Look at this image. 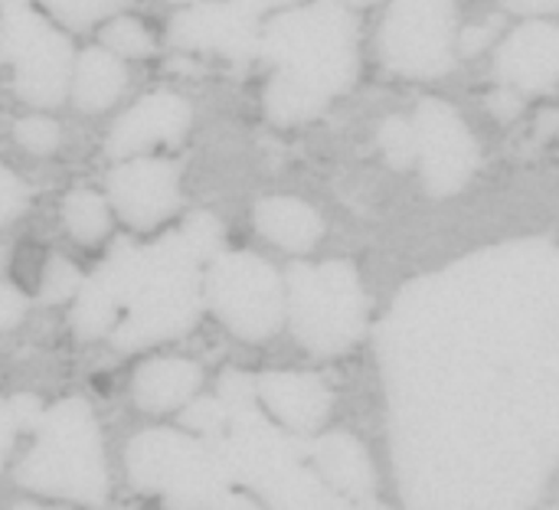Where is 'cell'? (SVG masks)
Here are the masks:
<instances>
[{"label": "cell", "instance_id": "cell-4", "mask_svg": "<svg viewBox=\"0 0 559 510\" xmlns=\"http://www.w3.org/2000/svg\"><path fill=\"white\" fill-rule=\"evenodd\" d=\"M416 157L423 161L426 187L436 193L459 190L478 167V144L465 118L442 98H423L413 118Z\"/></svg>", "mask_w": 559, "mask_h": 510}, {"label": "cell", "instance_id": "cell-17", "mask_svg": "<svg viewBox=\"0 0 559 510\" xmlns=\"http://www.w3.org/2000/svg\"><path fill=\"white\" fill-rule=\"evenodd\" d=\"M495 33H498V20H491V23H485V26H468V29L459 36V52H462V56L481 52V49L491 43Z\"/></svg>", "mask_w": 559, "mask_h": 510}, {"label": "cell", "instance_id": "cell-10", "mask_svg": "<svg viewBox=\"0 0 559 510\" xmlns=\"http://www.w3.org/2000/svg\"><path fill=\"white\" fill-rule=\"evenodd\" d=\"M259 226L262 233H269L272 239H278L282 246L288 249H305L318 239L321 233V223L318 216L298 203V200H288V197H278V200H265L259 206Z\"/></svg>", "mask_w": 559, "mask_h": 510}, {"label": "cell", "instance_id": "cell-8", "mask_svg": "<svg viewBox=\"0 0 559 510\" xmlns=\"http://www.w3.org/2000/svg\"><path fill=\"white\" fill-rule=\"evenodd\" d=\"M111 197L131 223H154L177 203V174L164 161H134L111 174Z\"/></svg>", "mask_w": 559, "mask_h": 510}, {"label": "cell", "instance_id": "cell-9", "mask_svg": "<svg viewBox=\"0 0 559 510\" xmlns=\"http://www.w3.org/2000/svg\"><path fill=\"white\" fill-rule=\"evenodd\" d=\"M124 85H128V69L108 49H85L72 69V95L85 111H102L115 105Z\"/></svg>", "mask_w": 559, "mask_h": 510}, {"label": "cell", "instance_id": "cell-18", "mask_svg": "<svg viewBox=\"0 0 559 510\" xmlns=\"http://www.w3.org/2000/svg\"><path fill=\"white\" fill-rule=\"evenodd\" d=\"M20 203H23V187H20V180L0 167V220H3V216H13V213L20 210Z\"/></svg>", "mask_w": 559, "mask_h": 510}, {"label": "cell", "instance_id": "cell-3", "mask_svg": "<svg viewBox=\"0 0 559 510\" xmlns=\"http://www.w3.org/2000/svg\"><path fill=\"white\" fill-rule=\"evenodd\" d=\"M455 0H396L380 29L383 62L409 79H436L455 62Z\"/></svg>", "mask_w": 559, "mask_h": 510}, {"label": "cell", "instance_id": "cell-19", "mask_svg": "<svg viewBox=\"0 0 559 510\" xmlns=\"http://www.w3.org/2000/svg\"><path fill=\"white\" fill-rule=\"evenodd\" d=\"M501 3L504 10L521 13V16H547L559 10V0H501Z\"/></svg>", "mask_w": 559, "mask_h": 510}, {"label": "cell", "instance_id": "cell-14", "mask_svg": "<svg viewBox=\"0 0 559 510\" xmlns=\"http://www.w3.org/2000/svg\"><path fill=\"white\" fill-rule=\"evenodd\" d=\"M380 147L386 154V161L393 167H409L416 161V134H413V121H406L403 115H390L380 124Z\"/></svg>", "mask_w": 559, "mask_h": 510}, {"label": "cell", "instance_id": "cell-6", "mask_svg": "<svg viewBox=\"0 0 559 510\" xmlns=\"http://www.w3.org/2000/svg\"><path fill=\"white\" fill-rule=\"evenodd\" d=\"M495 72L504 88L547 95L559 79V29L554 23H524L498 49Z\"/></svg>", "mask_w": 559, "mask_h": 510}, {"label": "cell", "instance_id": "cell-5", "mask_svg": "<svg viewBox=\"0 0 559 510\" xmlns=\"http://www.w3.org/2000/svg\"><path fill=\"white\" fill-rule=\"evenodd\" d=\"M170 36L183 49L219 52L233 62H246L259 52V26L249 10L233 0L190 3L170 23Z\"/></svg>", "mask_w": 559, "mask_h": 510}, {"label": "cell", "instance_id": "cell-1", "mask_svg": "<svg viewBox=\"0 0 559 510\" xmlns=\"http://www.w3.org/2000/svg\"><path fill=\"white\" fill-rule=\"evenodd\" d=\"M259 52L275 66L265 111L275 124H298L357 79V23L337 0L278 13L259 33Z\"/></svg>", "mask_w": 559, "mask_h": 510}, {"label": "cell", "instance_id": "cell-7", "mask_svg": "<svg viewBox=\"0 0 559 510\" xmlns=\"http://www.w3.org/2000/svg\"><path fill=\"white\" fill-rule=\"evenodd\" d=\"M187 128H190V105L174 92H151L115 121L108 134V154L128 157L151 144H170L183 138Z\"/></svg>", "mask_w": 559, "mask_h": 510}, {"label": "cell", "instance_id": "cell-11", "mask_svg": "<svg viewBox=\"0 0 559 510\" xmlns=\"http://www.w3.org/2000/svg\"><path fill=\"white\" fill-rule=\"evenodd\" d=\"M102 43L108 46V52H115L118 59L128 56V59H144L154 52V39L151 33L131 20V16H115L105 29H102Z\"/></svg>", "mask_w": 559, "mask_h": 510}, {"label": "cell", "instance_id": "cell-22", "mask_svg": "<svg viewBox=\"0 0 559 510\" xmlns=\"http://www.w3.org/2000/svg\"><path fill=\"white\" fill-rule=\"evenodd\" d=\"M0 3L7 7V3H26V0H0Z\"/></svg>", "mask_w": 559, "mask_h": 510}, {"label": "cell", "instance_id": "cell-21", "mask_svg": "<svg viewBox=\"0 0 559 510\" xmlns=\"http://www.w3.org/2000/svg\"><path fill=\"white\" fill-rule=\"evenodd\" d=\"M341 7H367V3H377V0H337Z\"/></svg>", "mask_w": 559, "mask_h": 510}, {"label": "cell", "instance_id": "cell-15", "mask_svg": "<svg viewBox=\"0 0 559 510\" xmlns=\"http://www.w3.org/2000/svg\"><path fill=\"white\" fill-rule=\"evenodd\" d=\"M13 131H16V141L26 151H33V154H49L59 144V138H62L59 124L52 118H43V115H29V118L16 121Z\"/></svg>", "mask_w": 559, "mask_h": 510}, {"label": "cell", "instance_id": "cell-16", "mask_svg": "<svg viewBox=\"0 0 559 510\" xmlns=\"http://www.w3.org/2000/svg\"><path fill=\"white\" fill-rule=\"evenodd\" d=\"M488 108H491V115H495L498 121H514V118L521 115L524 102H521V95H518L514 88H504V85H501V88L491 92Z\"/></svg>", "mask_w": 559, "mask_h": 510}, {"label": "cell", "instance_id": "cell-13", "mask_svg": "<svg viewBox=\"0 0 559 510\" xmlns=\"http://www.w3.org/2000/svg\"><path fill=\"white\" fill-rule=\"evenodd\" d=\"M49 13H56L66 26L72 29H82V26H92L95 20L121 10L128 0H39Z\"/></svg>", "mask_w": 559, "mask_h": 510}, {"label": "cell", "instance_id": "cell-23", "mask_svg": "<svg viewBox=\"0 0 559 510\" xmlns=\"http://www.w3.org/2000/svg\"><path fill=\"white\" fill-rule=\"evenodd\" d=\"M170 3H200V0H170Z\"/></svg>", "mask_w": 559, "mask_h": 510}, {"label": "cell", "instance_id": "cell-12", "mask_svg": "<svg viewBox=\"0 0 559 510\" xmlns=\"http://www.w3.org/2000/svg\"><path fill=\"white\" fill-rule=\"evenodd\" d=\"M66 223L79 239H98L108 226V213L95 193H72L66 200Z\"/></svg>", "mask_w": 559, "mask_h": 510}, {"label": "cell", "instance_id": "cell-20", "mask_svg": "<svg viewBox=\"0 0 559 510\" xmlns=\"http://www.w3.org/2000/svg\"><path fill=\"white\" fill-rule=\"evenodd\" d=\"M233 3H239L242 10L259 16L262 10H278V7H288V3H298V0H233Z\"/></svg>", "mask_w": 559, "mask_h": 510}, {"label": "cell", "instance_id": "cell-2", "mask_svg": "<svg viewBox=\"0 0 559 510\" xmlns=\"http://www.w3.org/2000/svg\"><path fill=\"white\" fill-rule=\"evenodd\" d=\"M3 52L13 62V85L23 102L52 108L62 102L72 72L69 39L26 3L3 7Z\"/></svg>", "mask_w": 559, "mask_h": 510}]
</instances>
